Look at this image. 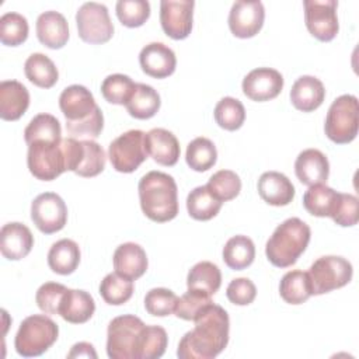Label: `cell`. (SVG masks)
Masks as SVG:
<instances>
[{"mask_svg":"<svg viewBox=\"0 0 359 359\" xmlns=\"http://www.w3.org/2000/svg\"><path fill=\"white\" fill-rule=\"evenodd\" d=\"M194 323V330L181 338L177 356L181 359H213L222 353L229 342L227 311L212 302L202 309Z\"/></svg>","mask_w":359,"mask_h":359,"instance_id":"obj_1","label":"cell"},{"mask_svg":"<svg viewBox=\"0 0 359 359\" xmlns=\"http://www.w3.org/2000/svg\"><path fill=\"white\" fill-rule=\"evenodd\" d=\"M59 108L66 118V129L70 137L100 136L104 128V115L91 91L80 84L66 87L59 97Z\"/></svg>","mask_w":359,"mask_h":359,"instance_id":"obj_2","label":"cell"},{"mask_svg":"<svg viewBox=\"0 0 359 359\" xmlns=\"http://www.w3.org/2000/svg\"><path fill=\"white\" fill-rule=\"evenodd\" d=\"M143 213L153 222L165 223L178 215V188L175 180L163 171H149L137 185Z\"/></svg>","mask_w":359,"mask_h":359,"instance_id":"obj_3","label":"cell"},{"mask_svg":"<svg viewBox=\"0 0 359 359\" xmlns=\"http://www.w3.org/2000/svg\"><path fill=\"white\" fill-rule=\"evenodd\" d=\"M311 237L307 223L299 217H289L280 223L265 245L268 261L278 268L292 266L306 251Z\"/></svg>","mask_w":359,"mask_h":359,"instance_id":"obj_4","label":"cell"},{"mask_svg":"<svg viewBox=\"0 0 359 359\" xmlns=\"http://www.w3.org/2000/svg\"><path fill=\"white\" fill-rule=\"evenodd\" d=\"M57 324L45 314H32L22 320L14 338V348L24 358L45 353L57 339Z\"/></svg>","mask_w":359,"mask_h":359,"instance_id":"obj_5","label":"cell"},{"mask_svg":"<svg viewBox=\"0 0 359 359\" xmlns=\"http://www.w3.org/2000/svg\"><path fill=\"white\" fill-rule=\"evenodd\" d=\"M146 324L133 314L112 318L107 330V353L111 359H139V346Z\"/></svg>","mask_w":359,"mask_h":359,"instance_id":"obj_6","label":"cell"},{"mask_svg":"<svg viewBox=\"0 0 359 359\" xmlns=\"http://www.w3.org/2000/svg\"><path fill=\"white\" fill-rule=\"evenodd\" d=\"M359 128V104L352 94L339 95L328 108L324 132L330 140L337 144L351 143Z\"/></svg>","mask_w":359,"mask_h":359,"instance_id":"obj_7","label":"cell"},{"mask_svg":"<svg viewBox=\"0 0 359 359\" xmlns=\"http://www.w3.org/2000/svg\"><path fill=\"white\" fill-rule=\"evenodd\" d=\"M307 275L313 294H324L348 285L352 279L353 268L344 257L325 255L311 264Z\"/></svg>","mask_w":359,"mask_h":359,"instance_id":"obj_8","label":"cell"},{"mask_svg":"<svg viewBox=\"0 0 359 359\" xmlns=\"http://www.w3.org/2000/svg\"><path fill=\"white\" fill-rule=\"evenodd\" d=\"M27 165L36 180H56L60 174L67 171L62 142H32L28 144Z\"/></svg>","mask_w":359,"mask_h":359,"instance_id":"obj_9","label":"cell"},{"mask_svg":"<svg viewBox=\"0 0 359 359\" xmlns=\"http://www.w3.org/2000/svg\"><path fill=\"white\" fill-rule=\"evenodd\" d=\"M144 136L143 130L130 129L109 143L108 157L118 172H133L147 158Z\"/></svg>","mask_w":359,"mask_h":359,"instance_id":"obj_10","label":"cell"},{"mask_svg":"<svg viewBox=\"0 0 359 359\" xmlns=\"http://www.w3.org/2000/svg\"><path fill=\"white\" fill-rule=\"evenodd\" d=\"M79 36L87 43H105L114 35V24L107 6L95 1L81 4L76 13Z\"/></svg>","mask_w":359,"mask_h":359,"instance_id":"obj_11","label":"cell"},{"mask_svg":"<svg viewBox=\"0 0 359 359\" xmlns=\"http://www.w3.org/2000/svg\"><path fill=\"white\" fill-rule=\"evenodd\" d=\"M304 21L309 32L321 42L332 41L338 31V17L335 0H304Z\"/></svg>","mask_w":359,"mask_h":359,"instance_id":"obj_12","label":"cell"},{"mask_svg":"<svg viewBox=\"0 0 359 359\" xmlns=\"http://www.w3.org/2000/svg\"><path fill=\"white\" fill-rule=\"evenodd\" d=\"M31 219L45 234L60 231L67 222V206L55 192H43L31 203Z\"/></svg>","mask_w":359,"mask_h":359,"instance_id":"obj_13","label":"cell"},{"mask_svg":"<svg viewBox=\"0 0 359 359\" xmlns=\"http://www.w3.org/2000/svg\"><path fill=\"white\" fill-rule=\"evenodd\" d=\"M192 0H163L160 3V24L163 31L172 39H185L192 31Z\"/></svg>","mask_w":359,"mask_h":359,"instance_id":"obj_14","label":"cell"},{"mask_svg":"<svg viewBox=\"0 0 359 359\" xmlns=\"http://www.w3.org/2000/svg\"><path fill=\"white\" fill-rule=\"evenodd\" d=\"M265 20L264 4L258 0L234 1L229 13V28L237 38H252L257 35Z\"/></svg>","mask_w":359,"mask_h":359,"instance_id":"obj_15","label":"cell"},{"mask_svg":"<svg viewBox=\"0 0 359 359\" xmlns=\"http://www.w3.org/2000/svg\"><path fill=\"white\" fill-rule=\"evenodd\" d=\"M243 93L252 101L276 98L283 88V76L272 67H258L243 79Z\"/></svg>","mask_w":359,"mask_h":359,"instance_id":"obj_16","label":"cell"},{"mask_svg":"<svg viewBox=\"0 0 359 359\" xmlns=\"http://www.w3.org/2000/svg\"><path fill=\"white\" fill-rule=\"evenodd\" d=\"M142 70L154 79H165L175 72L177 57L171 48L161 42H150L139 53Z\"/></svg>","mask_w":359,"mask_h":359,"instance_id":"obj_17","label":"cell"},{"mask_svg":"<svg viewBox=\"0 0 359 359\" xmlns=\"http://www.w3.org/2000/svg\"><path fill=\"white\" fill-rule=\"evenodd\" d=\"M34 247V236L31 230L20 223L11 222L0 230V251L4 258L18 261L25 258Z\"/></svg>","mask_w":359,"mask_h":359,"instance_id":"obj_18","label":"cell"},{"mask_svg":"<svg viewBox=\"0 0 359 359\" xmlns=\"http://www.w3.org/2000/svg\"><path fill=\"white\" fill-rule=\"evenodd\" d=\"M147 154L160 165H175L180 158V143L175 135L164 128H153L144 136Z\"/></svg>","mask_w":359,"mask_h":359,"instance_id":"obj_19","label":"cell"},{"mask_svg":"<svg viewBox=\"0 0 359 359\" xmlns=\"http://www.w3.org/2000/svg\"><path fill=\"white\" fill-rule=\"evenodd\" d=\"M294 172L297 180L304 185L324 184L330 175L328 158L317 149H306L296 157Z\"/></svg>","mask_w":359,"mask_h":359,"instance_id":"obj_20","label":"cell"},{"mask_svg":"<svg viewBox=\"0 0 359 359\" xmlns=\"http://www.w3.org/2000/svg\"><path fill=\"white\" fill-rule=\"evenodd\" d=\"M257 188L261 199L272 206H286L294 198L292 181L279 171L264 172L258 180Z\"/></svg>","mask_w":359,"mask_h":359,"instance_id":"obj_21","label":"cell"},{"mask_svg":"<svg viewBox=\"0 0 359 359\" xmlns=\"http://www.w3.org/2000/svg\"><path fill=\"white\" fill-rule=\"evenodd\" d=\"M114 268L119 275L136 280L147 271L149 261L146 251L136 243H123L114 252Z\"/></svg>","mask_w":359,"mask_h":359,"instance_id":"obj_22","label":"cell"},{"mask_svg":"<svg viewBox=\"0 0 359 359\" xmlns=\"http://www.w3.org/2000/svg\"><path fill=\"white\" fill-rule=\"evenodd\" d=\"M29 107V93L17 80H3L0 83V118L4 121L20 119Z\"/></svg>","mask_w":359,"mask_h":359,"instance_id":"obj_23","label":"cell"},{"mask_svg":"<svg viewBox=\"0 0 359 359\" xmlns=\"http://www.w3.org/2000/svg\"><path fill=\"white\" fill-rule=\"evenodd\" d=\"M36 36L50 49H60L69 39V24L59 11H45L36 18Z\"/></svg>","mask_w":359,"mask_h":359,"instance_id":"obj_24","label":"cell"},{"mask_svg":"<svg viewBox=\"0 0 359 359\" xmlns=\"http://www.w3.org/2000/svg\"><path fill=\"white\" fill-rule=\"evenodd\" d=\"M94 311L95 302L88 292L67 287L60 302L57 314L67 323L83 324L93 317Z\"/></svg>","mask_w":359,"mask_h":359,"instance_id":"obj_25","label":"cell"},{"mask_svg":"<svg viewBox=\"0 0 359 359\" xmlns=\"http://www.w3.org/2000/svg\"><path fill=\"white\" fill-rule=\"evenodd\" d=\"M325 98V88L320 79L314 76H300L292 86L290 101L293 107L303 112L317 109Z\"/></svg>","mask_w":359,"mask_h":359,"instance_id":"obj_26","label":"cell"},{"mask_svg":"<svg viewBox=\"0 0 359 359\" xmlns=\"http://www.w3.org/2000/svg\"><path fill=\"white\" fill-rule=\"evenodd\" d=\"M341 192L325 184L310 185L303 195L304 209L317 217H332L339 202Z\"/></svg>","mask_w":359,"mask_h":359,"instance_id":"obj_27","label":"cell"},{"mask_svg":"<svg viewBox=\"0 0 359 359\" xmlns=\"http://www.w3.org/2000/svg\"><path fill=\"white\" fill-rule=\"evenodd\" d=\"M79 244L70 238H62L52 244L48 252L49 268L59 275H70L80 264Z\"/></svg>","mask_w":359,"mask_h":359,"instance_id":"obj_28","label":"cell"},{"mask_svg":"<svg viewBox=\"0 0 359 359\" xmlns=\"http://www.w3.org/2000/svg\"><path fill=\"white\" fill-rule=\"evenodd\" d=\"M161 105L158 93L149 84L136 83V87L125 104L130 116L136 119H149L154 116Z\"/></svg>","mask_w":359,"mask_h":359,"instance_id":"obj_29","label":"cell"},{"mask_svg":"<svg viewBox=\"0 0 359 359\" xmlns=\"http://www.w3.org/2000/svg\"><path fill=\"white\" fill-rule=\"evenodd\" d=\"M27 79L41 88H50L59 80V72L55 63L43 53H32L24 65Z\"/></svg>","mask_w":359,"mask_h":359,"instance_id":"obj_30","label":"cell"},{"mask_svg":"<svg viewBox=\"0 0 359 359\" xmlns=\"http://www.w3.org/2000/svg\"><path fill=\"white\" fill-rule=\"evenodd\" d=\"M255 258V245L247 236L238 234L227 240L223 247V261L234 271H241L250 266Z\"/></svg>","mask_w":359,"mask_h":359,"instance_id":"obj_31","label":"cell"},{"mask_svg":"<svg viewBox=\"0 0 359 359\" xmlns=\"http://www.w3.org/2000/svg\"><path fill=\"white\" fill-rule=\"evenodd\" d=\"M222 205H223V202L219 201L208 189L206 185L194 188L187 196V210H188L189 216L192 219L201 220V222L213 219L219 213Z\"/></svg>","mask_w":359,"mask_h":359,"instance_id":"obj_32","label":"cell"},{"mask_svg":"<svg viewBox=\"0 0 359 359\" xmlns=\"http://www.w3.org/2000/svg\"><path fill=\"white\" fill-rule=\"evenodd\" d=\"M27 144L32 142H62V128L56 116L50 114L35 115L24 129Z\"/></svg>","mask_w":359,"mask_h":359,"instance_id":"obj_33","label":"cell"},{"mask_svg":"<svg viewBox=\"0 0 359 359\" xmlns=\"http://www.w3.org/2000/svg\"><path fill=\"white\" fill-rule=\"evenodd\" d=\"M222 285V272L219 266L210 261L195 264L187 276L188 289L202 290L209 296L215 294Z\"/></svg>","mask_w":359,"mask_h":359,"instance_id":"obj_34","label":"cell"},{"mask_svg":"<svg viewBox=\"0 0 359 359\" xmlns=\"http://www.w3.org/2000/svg\"><path fill=\"white\" fill-rule=\"evenodd\" d=\"M279 294L289 304L304 303L310 296H313L307 272L297 269L286 272L279 283Z\"/></svg>","mask_w":359,"mask_h":359,"instance_id":"obj_35","label":"cell"},{"mask_svg":"<svg viewBox=\"0 0 359 359\" xmlns=\"http://www.w3.org/2000/svg\"><path fill=\"white\" fill-rule=\"evenodd\" d=\"M185 160L189 168L198 172L208 171L216 164L217 160V150L215 143L203 136L195 137L187 146Z\"/></svg>","mask_w":359,"mask_h":359,"instance_id":"obj_36","label":"cell"},{"mask_svg":"<svg viewBox=\"0 0 359 359\" xmlns=\"http://www.w3.org/2000/svg\"><path fill=\"white\" fill-rule=\"evenodd\" d=\"M133 280L118 272H111L100 283V294L105 303L111 306H121L126 303L133 294Z\"/></svg>","mask_w":359,"mask_h":359,"instance_id":"obj_37","label":"cell"},{"mask_svg":"<svg viewBox=\"0 0 359 359\" xmlns=\"http://www.w3.org/2000/svg\"><path fill=\"white\" fill-rule=\"evenodd\" d=\"M213 116L216 123L226 130H237L245 121V108L243 102L233 97H223L215 107Z\"/></svg>","mask_w":359,"mask_h":359,"instance_id":"obj_38","label":"cell"},{"mask_svg":"<svg viewBox=\"0 0 359 359\" xmlns=\"http://www.w3.org/2000/svg\"><path fill=\"white\" fill-rule=\"evenodd\" d=\"M28 21L20 13H6L0 18V41L7 46H18L28 38Z\"/></svg>","mask_w":359,"mask_h":359,"instance_id":"obj_39","label":"cell"},{"mask_svg":"<svg viewBox=\"0 0 359 359\" xmlns=\"http://www.w3.org/2000/svg\"><path fill=\"white\" fill-rule=\"evenodd\" d=\"M136 83L126 74H109L101 83V94L105 101L115 105H125L132 95Z\"/></svg>","mask_w":359,"mask_h":359,"instance_id":"obj_40","label":"cell"},{"mask_svg":"<svg viewBox=\"0 0 359 359\" xmlns=\"http://www.w3.org/2000/svg\"><path fill=\"white\" fill-rule=\"evenodd\" d=\"M81 144H83V156L74 174L84 178L95 177L100 172H102L105 168V157H107L105 151L97 142L91 139H83Z\"/></svg>","mask_w":359,"mask_h":359,"instance_id":"obj_41","label":"cell"},{"mask_svg":"<svg viewBox=\"0 0 359 359\" xmlns=\"http://www.w3.org/2000/svg\"><path fill=\"white\" fill-rule=\"evenodd\" d=\"M206 187L219 201L227 202L240 194L241 180L231 170H220L209 178Z\"/></svg>","mask_w":359,"mask_h":359,"instance_id":"obj_42","label":"cell"},{"mask_svg":"<svg viewBox=\"0 0 359 359\" xmlns=\"http://www.w3.org/2000/svg\"><path fill=\"white\" fill-rule=\"evenodd\" d=\"M168 337L160 325H146L139 346V359L161 358L167 349Z\"/></svg>","mask_w":359,"mask_h":359,"instance_id":"obj_43","label":"cell"},{"mask_svg":"<svg viewBox=\"0 0 359 359\" xmlns=\"http://www.w3.org/2000/svg\"><path fill=\"white\" fill-rule=\"evenodd\" d=\"M116 17L128 28L142 27L150 17L147 0H119L115 6Z\"/></svg>","mask_w":359,"mask_h":359,"instance_id":"obj_44","label":"cell"},{"mask_svg":"<svg viewBox=\"0 0 359 359\" xmlns=\"http://www.w3.org/2000/svg\"><path fill=\"white\" fill-rule=\"evenodd\" d=\"M178 297L167 287L150 289L144 296V309L154 317H165L175 311Z\"/></svg>","mask_w":359,"mask_h":359,"instance_id":"obj_45","label":"cell"},{"mask_svg":"<svg viewBox=\"0 0 359 359\" xmlns=\"http://www.w3.org/2000/svg\"><path fill=\"white\" fill-rule=\"evenodd\" d=\"M212 296L202 290L188 289L187 293H184L181 297H178L177 307L174 314L185 321H194L195 317L202 311L205 306L212 303Z\"/></svg>","mask_w":359,"mask_h":359,"instance_id":"obj_46","label":"cell"},{"mask_svg":"<svg viewBox=\"0 0 359 359\" xmlns=\"http://www.w3.org/2000/svg\"><path fill=\"white\" fill-rule=\"evenodd\" d=\"M67 287L57 282H46L39 286L35 294V302L38 307L46 314H57L60 302Z\"/></svg>","mask_w":359,"mask_h":359,"instance_id":"obj_47","label":"cell"},{"mask_svg":"<svg viewBox=\"0 0 359 359\" xmlns=\"http://www.w3.org/2000/svg\"><path fill=\"white\" fill-rule=\"evenodd\" d=\"M358 198L352 194H341L339 202L335 209L334 216L331 217L338 226L351 227L358 223L359 209H358Z\"/></svg>","mask_w":359,"mask_h":359,"instance_id":"obj_48","label":"cell"},{"mask_svg":"<svg viewBox=\"0 0 359 359\" xmlns=\"http://www.w3.org/2000/svg\"><path fill=\"white\" fill-rule=\"evenodd\" d=\"M227 299L237 306H248L257 296V287L248 278L233 279L226 289Z\"/></svg>","mask_w":359,"mask_h":359,"instance_id":"obj_49","label":"cell"},{"mask_svg":"<svg viewBox=\"0 0 359 359\" xmlns=\"http://www.w3.org/2000/svg\"><path fill=\"white\" fill-rule=\"evenodd\" d=\"M67 358H97V352L94 346L88 342H77L72 346Z\"/></svg>","mask_w":359,"mask_h":359,"instance_id":"obj_50","label":"cell"}]
</instances>
